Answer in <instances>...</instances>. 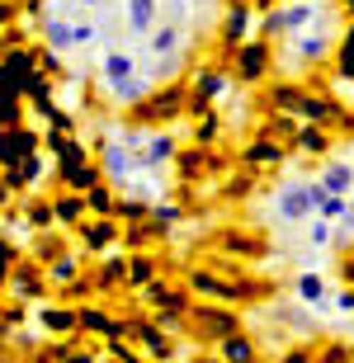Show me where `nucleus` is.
<instances>
[{
    "mask_svg": "<svg viewBox=\"0 0 354 363\" xmlns=\"http://www.w3.org/2000/svg\"><path fill=\"white\" fill-rule=\"evenodd\" d=\"M133 24H137V28L151 24V0H133Z\"/></svg>",
    "mask_w": 354,
    "mask_h": 363,
    "instance_id": "1",
    "label": "nucleus"
},
{
    "mask_svg": "<svg viewBox=\"0 0 354 363\" xmlns=\"http://www.w3.org/2000/svg\"><path fill=\"white\" fill-rule=\"evenodd\" d=\"M109 71H114V76H128V71H133V62H128V57H114Z\"/></svg>",
    "mask_w": 354,
    "mask_h": 363,
    "instance_id": "2",
    "label": "nucleus"
}]
</instances>
